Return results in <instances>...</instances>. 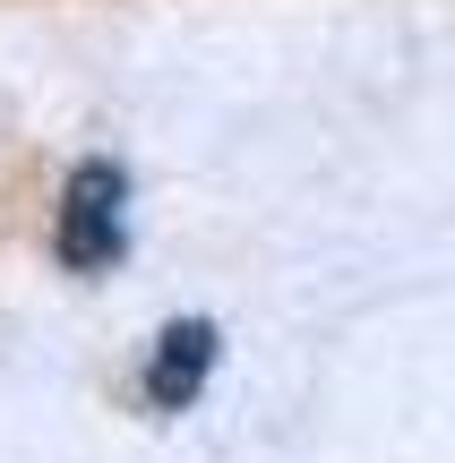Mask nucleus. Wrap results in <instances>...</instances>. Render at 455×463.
Masks as SVG:
<instances>
[{"instance_id":"nucleus-1","label":"nucleus","mask_w":455,"mask_h":463,"mask_svg":"<svg viewBox=\"0 0 455 463\" xmlns=\"http://www.w3.org/2000/svg\"><path fill=\"white\" fill-rule=\"evenodd\" d=\"M120 172L112 164H86L61 198V258L69 266H112L120 258Z\"/></svg>"},{"instance_id":"nucleus-2","label":"nucleus","mask_w":455,"mask_h":463,"mask_svg":"<svg viewBox=\"0 0 455 463\" xmlns=\"http://www.w3.org/2000/svg\"><path fill=\"white\" fill-rule=\"evenodd\" d=\"M206 369H215V326H206V317H181V326L155 344V361H147V395L164 403V412H181V403H198Z\"/></svg>"}]
</instances>
